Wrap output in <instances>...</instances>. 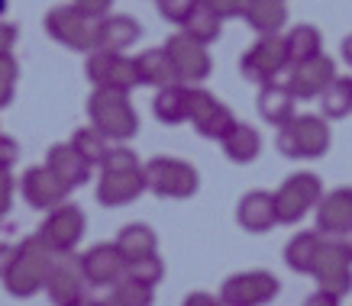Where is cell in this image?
<instances>
[{
  "label": "cell",
  "mask_w": 352,
  "mask_h": 306,
  "mask_svg": "<svg viewBox=\"0 0 352 306\" xmlns=\"http://www.w3.org/2000/svg\"><path fill=\"white\" fill-rule=\"evenodd\" d=\"M136 68H139V84L142 87L162 91V87H168V84H182L168 52H165V45L162 49H146L142 55H136Z\"/></svg>",
  "instance_id": "603a6c76"
},
{
  "label": "cell",
  "mask_w": 352,
  "mask_h": 306,
  "mask_svg": "<svg viewBox=\"0 0 352 306\" xmlns=\"http://www.w3.org/2000/svg\"><path fill=\"white\" fill-rule=\"evenodd\" d=\"M20 193H23V200L30 203L32 210L49 213V210H55V207L68 203L72 187H68V184H65V180L58 178L49 165H36V168H30L20 178Z\"/></svg>",
  "instance_id": "4fadbf2b"
},
{
  "label": "cell",
  "mask_w": 352,
  "mask_h": 306,
  "mask_svg": "<svg viewBox=\"0 0 352 306\" xmlns=\"http://www.w3.org/2000/svg\"><path fill=\"white\" fill-rule=\"evenodd\" d=\"M10 207H13V178L10 171H0V222L7 220Z\"/></svg>",
  "instance_id": "60d3db41"
},
{
  "label": "cell",
  "mask_w": 352,
  "mask_h": 306,
  "mask_svg": "<svg viewBox=\"0 0 352 306\" xmlns=\"http://www.w3.org/2000/svg\"><path fill=\"white\" fill-rule=\"evenodd\" d=\"M188 87L191 84H168L155 91V100H152V113L159 123H168V126H178L188 119Z\"/></svg>",
  "instance_id": "4316f807"
},
{
  "label": "cell",
  "mask_w": 352,
  "mask_h": 306,
  "mask_svg": "<svg viewBox=\"0 0 352 306\" xmlns=\"http://www.w3.org/2000/svg\"><path fill=\"white\" fill-rule=\"evenodd\" d=\"M139 36H142V26L133 16H126V13H107L100 20L97 49H104V52H126L133 43H139Z\"/></svg>",
  "instance_id": "7402d4cb"
},
{
  "label": "cell",
  "mask_w": 352,
  "mask_h": 306,
  "mask_svg": "<svg viewBox=\"0 0 352 306\" xmlns=\"http://www.w3.org/2000/svg\"><path fill=\"white\" fill-rule=\"evenodd\" d=\"M340 74H336V64H333L330 55H317V58H307V62H300V64H291V71H288V87H291V94L298 97V100H320L323 91L336 81Z\"/></svg>",
  "instance_id": "9a60e30c"
},
{
  "label": "cell",
  "mask_w": 352,
  "mask_h": 306,
  "mask_svg": "<svg viewBox=\"0 0 352 306\" xmlns=\"http://www.w3.org/2000/svg\"><path fill=\"white\" fill-rule=\"evenodd\" d=\"M110 139L100 132V129H94V126H85V129H75V136H72V145L85 155L91 165H104V158H107V152H110V145H107Z\"/></svg>",
  "instance_id": "836d02e7"
},
{
  "label": "cell",
  "mask_w": 352,
  "mask_h": 306,
  "mask_svg": "<svg viewBox=\"0 0 352 306\" xmlns=\"http://www.w3.org/2000/svg\"><path fill=\"white\" fill-rule=\"evenodd\" d=\"M182 306H223V300H220V296L204 294V290H194V294L184 296V303H182Z\"/></svg>",
  "instance_id": "f6af8a7d"
},
{
  "label": "cell",
  "mask_w": 352,
  "mask_h": 306,
  "mask_svg": "<svg viewBox=\"0 0 352 306\" xmlns=\"http://www.w3.org/2000/svg\"><path fill=\"white\" fill-rule=\"evenodd\" d=\"M78 306H107V303H100V300H81Z\"/></svg>",
  "instance_id": "681fc988"
},
{
  "label": "cell",
  "mask_w": 352,
  "mask_h": 306,
  "mask_svg": "<svg viewBox=\"0 0 352 306\" xmlns=\"http://www.w3.org/2000/svg\"><path fill=\"white\" fill-rule=\"evenodd\" d=\"M45 32L72 52H94L100 39V20L85 13L78 3H58L45 13Z\"/></svg>",
  "instance_id": "3957f363"
},
{
  "label": "cell",
  "mask_w": 352,
  "mask_h": 306,
  "mask_svg": "<svg viewBox=\"0 0 352 306\" xmlns=\"http://www.w3.org/2000/svg\"><path fill=\"white\" fill-rule=\"evenodd\" d=\"M310 277L317 281V287H323V290H330L336 296H346L352 290V261L346 258V252L340 248L336 239H330V235L323 239Z\"/></svg>",
  "instance_id": "5bb4252c"
},
{
  "label": "cell",
  "mask_w": 352,
  "mask_h": 306,
  "mask_svg": "<svg viewBox=\"0 0 352 306\" xmlns=\"http://www.w3.org/2000/svg\"><path fill=\"white\" fill-rule=\"evenodd\" d=\"M340 52H342V62L352 68V36H346V39H342V49H340Z\"/></svg>",
  "instance_id": "c3c4849f"
},
{
  "label": "cell",
  "mask_w": 352,
  "mask_h": 306,
  "mask_svg": "<svg viewBox=\"0 0 352 306\" xmlns=\"http://www.w3.org/2000/svg\"><path fill=\"white\" fill-rule=\"evenodd\" d=\"M75 3H78V7H81L85 13L97 16V20H104V16L110 13V3H113V0H75Z\"/></svg>",
  "instance_id": "7bdbcfd3"
},
{
  "label": "cell",
  "mask_w": 352,
  "mask_h": 306,
  "mask_svg": "<svg viewBox=\"0 0 352 306\" xmlns=\"http://www.w3.org/2000/svg\"><path fill=\"white\" fill-rule=\"evenodd\" d=\"M294 104H298V97L291 94L288 81H272V84H262L258 87V97H256V106L262 119L272 123V126H285L288 119H294Z\"/></svg>",
  "instance_id": "44dd1931"
},
{
  "label": "cell",
  "mask_w": 352,
  "mask_h": 306,
  "mask_svg": "<svg viewBox=\"0 0 352 306\" xmlns=\"http://www.w3.org/2000/svg\"><path fill=\"white\" fill-rule=\"evenodd\" d=\"M20 39V30L13 23H3L0 20V55H13V45Z\"/></svg>",
  "instance_id": "b9f144b4"
},
{
  "label": "cell",
  "mask_w": 352,
  "mask_h": 306,
  "mask_svg": "<svg viewBox=\"0 0 352 306\" xmlns=\"http://www.w3.org/2000/svg\"><path fill=\"white\" fill-rule=\"evenodd\" d=\"M220 145H223V155L233 161V165H252V161L262 155V136H258V129H252L249 123H236Z\"/></svg>",
  "instance_id": "484cf974"
},
{
  "label": "cell",
  "mask_w": 352,
  "mask_h": 306,
  "mask_svg": "<svg viewBox=\"0 0 352 306\" xmlns=\"http://www.w3.org/2000/svg\"><path fill=\"white\" fill-rule=\"evenodd\" d=\"M45 165H49L72 190L85 187L87 180H91V168H94L72 142H58V145L49 148V152H45Z\"/></svg>",
  "instance_id": "ffe728a7"
},
{
  "label": "cell",
  "mask_w": 352,
  "mask_h": 306,
  "mask_svg": "<svg viewBox=\"0 0 352 306\" xmlns=\"http://www.w3.org/2000/svg\"><path fill=\"white\" fill-rule=\"evenodd\" d=\"M210 10L220 16V20H233V16H243L245 0H204Z\"/></svg>",
  "instance_id": "ab89813d"
},
{
  "label": "cell",
  "mask_w": 352,
  "mask_h": 306,
  "mask_svg": "<svg viewBox=\"0 0 352 306\" xmlns=\"http://www.w3.org/2000/svg\"><path fill=\"white\" fill-rule=\"evenodd\" d=\"M20 161V142L7 132H0V171H10Z\"/></svg>",
  "instance_id": "f35d334b"
},
{
  "label": "cell",
  "mask_w": 352,
  "mask_h": 306,
  "mask_svg": "<svg viewBox=\"0 0 352 306\" xmlns=\"http://www.w3.org/2000/svg\"><path fill=\"white\" fill-rule=\"evenodd\" d=\"M62 255L49 248L43 242V235L36 233L30 239H23V242L13 245V258H10V268H7V274H3V290L16 300H30L36 296L39 290H45V281L52 274L55 261H58Z\"/></svg>",
  "instance_id": "6da1fadb"
},
{
  "label": "cell",
  "mask_w": 352,
  "mask_h": 306,
  "mask_svg": "<svg viewBox=\"0 0 352 306\" xmlns=\"http://www.w3.org/2000/svg\"><path fill=\"white\" fill-rule=\"evenodd\" d=\"M288 43V55H291V64H300L307 58H317L323 52V36L317 26H294V30L285 36Z\"/></svg>",
  "instance_id": "f546056e"
},
{
  "label": "cell",
  "mask_w": 352,
  "mask_h": 306,
  "mask_svg": "<svg viewBox=\"0 0 352 306\" xmlns=\"http://www.w3.org/2000/svg\"><path fill=\"white\" fill-rule=\"evenodd\" d=\"M323 117L327 119H346L352 113V78L349 74H340L320 97Z\"/></svg>",
  "instance_id": "4dcf8cb0"
},
{
  "label": "cell",
  "mask_w": 352,
  "mask_h": 306,
  "mask_svg": "<svg viewBox=\"0 0 352 306\" xmlns=\"http://www.w3.org/2000/svg\"><path fill=\"white\" fill-rule=\"evenodd\" d=\"M236 220L245 233L262 235L278 226V210H275V193L268 190H249L243 193V200L236 203Z\"/></svg>",
  "instance_id": "ac0fdd59"
},
{
  "label": "cell",
  "mask_w": 352,
  "mask_h": 306,
  "mask_svg": "<svg viewBox=\"0 0 352 306\" xmlns=\"http://www.w3.org/2000/svg\"><path fill=\"white\" fill-rule=\"evenodd\" d=\"M117 248L123 252L129 264L139 261V258H149V255L159 252V235L152 229L149 222H129L123 226L117 235Z\"/></svg>",
  "instance_id": "d4e9b609"
},
{
  "label": "cell",
  "mask_w": 352,
  "mask_h": 306,
  "mask_svg": "<svg viewBox=\"0 0 352 306\" xmlns=\"http://www.w3.org/2000/svg\"><path fill=\"white\" fill-rule=\"evenodd\" d=\"M346 229H352V187H336L317 207V233L336 239Z\"/></svg>",
  "instance_id": "d6986e66"
},
{
  "label": "cell",
  "mask_w": 352,
  "mask_h": 306,
  "mask_svg": "<svg viewBox=\"0 0 352 306\" xmlns=\"http://www.w3.org/2000/svg\"><path fill=\"white\" fill-rule=\"evenodd\" d=\"M243 78L252 81V84H272V81H285L291 71V55H288V43L285 36L275 32V36H258L256 45L243 55Z\"/></svg>",
  "instance_id": "8992f818"
},
{
  "label": "cell",
  "mask_w": 352,
  "mask_h": 306,
  "mask_svg": "<svg viewBox=\"0 0 352 306\" xmlns=\"http://www.w3.org/2000/svg\"><path fill=\"white\" fill-rule=\"evenodd\" d=\"M243 20L258 32V36H275L288 23V3L285 0H245Z\"/></svg>",
  "instance_id": "cb8c5ba5"
},
{
  "label": "cell",
  "mask_w": 352,
  "mask_h": 306,
  "mask_svg": "<svg viewBox=\"0 0 352 306\" xmlns=\"http://www.w3.org/2000/svg\"><path fill=\"white\" fill-rule=\"evenodd\" d=\"M126 277L142 281V284H149V287H159L162 277H165V261L159 258V252L149 255V258H139V261H133L126 268Z\"/></svg>",
  "instance_id": "e575fe53"
},
{
  "label": "cell",
  "mask_w": 352,
  "mask_h": 306,
  "mask_svg": "<svg viewBox=\"0 0 352 306\" xmlns=\"http://www.w3.org/2000/svg\"><path fill=\"white\" fill-rule=\"evenodd\" d=\"M16 78H20V64H16V58H13V55H0V110L13 104Z\"/></svg>",
  "instance_id": "d590c367"
},
{
  "label": "cell",
  "mask_w": 352,
  "mask_h": 306,
  "mask_svg": "<svg viewBox=\"0 0 352 306\" xmlns=\"http://www.w3.org/2000/svg\"><path fill=\"white\" fill-rule=\"evenodd\" d=\"M146 184L155 197H165V200H188L197 193L201 187V174L191 161L182 158H168V155H155L146 165Z\"/></svg>",
  "instance_id": "5b68a950"
},
{
  "label": "cell",
  "mask_w": 352,
  "mask_h": 306,
  "mask_svg": "<svg viewBox=\"0 0 352 306\" xmlns=\"http://www.w3.org/2000/svg\"><path fill=\"white\" fill-rule=\"evenodd\" d=\"M323 239H327L323 233H298L288 245H285V264H288L294 274H310Z\"/></svg>",
  "instance_id": "83f0119b"
},
{
  "label": "cell",
  "mask_w": 352,
  "mask_h": 306,
  "mask_svg": "<svg viewBox=\"0 0 352 306\" xmlns=\"http://www.w3.org/2000/svg\"><path fill=\"white\" fill-rule=\"evenodd\" d=\"M191 126L197 129V136H204V139H217V142H223V139L230 136V129L236 126V117L230 113V106L217 100V104L210 106V110H207V113H204L201 119H194Z\"/></svg>",
  "instance_id": "1f68e13d"
},
{
  "label": "cell",
  "mask_w": 352,
  "mask_h": 306,
  "mask_svg": "<svg viewBox=\"0 0 352 306\" xmlns=\"http://www.w3.org/2000/svg\"><path fill=\"white\" fill-rule=\"evenodd\" d=\"M129 168H142L136 158V152L126 145H117L107 152V158H104V165H100V171H129Z\"/></svg>",
  "instance_id": "8d00e7d4"
},
{
  "label": "cell",
  "mask_w": 352,
  "mask_h": 306,
  "mask_svg": "<svg viewBox=\"0 0 352 306\" xmlns=\"http://www.w3.org/2000/svg\"><path fill=\"white\" fill-rule=\"evenodd\" d=\"M87 229V216L81 207L75 203H62L55 210L45 213L43 226H39V235L49 248H55L58 255H75V248L81 245Z\"/></svg>",
  "instance_id": "ba28073f"
},
{
  "label": "cell",
  "mask_w": 352,
  "mask_h": 306,
  "mask_svg": "<svg viewBox=\"0 0 352 306\" xmlns=\"http://www.w3.org/2000/svg\"><path fill=\"white\" fill-rule=\"evenodd\" d=\"M220 26H223V20H220V16H217L204 0H197V3H194V10L182 20L184 36H191V39H197V43H204V45H210V43L220 39Z\"/></svg>",
  "instance_id": "f1b7e54d"
},
{
  "label": "cell",
  "mask_w": 352,
  "mask_h": 306,
  "mask_svg": "<svg viewBox=\"0 0 352 306\" xmlns=\"http://www.w3.org/2000/svg\"><path fill=\"white\" fill-rule=\"evenodd\" d=\"M152 300H155V287L133 277H123L120 284L110 287V306H152Z\"/></svg>",
  "instance_id": "d6a6232c"
},
{
  "label": "cell",
  "mask_w": 352,
  "mask_h": 306,
  "mask_svg": "<svg viewBox=\"0 0 352 306\" xmlns=\"http://www.w3.org/2000/svg\"><path fill=\"white\" fill-rule=\"evenodd\" d=\"M87 117H91V126L100 129L110 142H120V145L139 132V117L129 104L126 91L94 87V94L87 97Z\"/></svg>",
  "instance_id": "7a4b0ae2"
},
{
  "label": "cell",
  "mask_w": 352,
  "mask_h": 306,
  "mask_svg": "<svg viewBox=\"0 0 352 306\" xmlns=\"http://www.w3.org/2000/svg\"><path fill=\"white\" fill-rule=\"evenodd\" d=\"M3 13H7V0H0V20H3Z\"/></svg>",
  "instance_id": "f907efd6"
},
{
  "label": "cell",
  "mask_w": 352,
  "mask_h": 306,
  "mask_svg": "<svg viewBox=\"0 0 352 306\" xmlns=\"http://www.w3.org/2000/svg\"><path fill=\"white\" fill-rule=\"evenodd\" d=\"M330 126L327 117H314V113H298L288 119L285 126H278V152L285 158H323L330 152Z\"/></svg>",
  "instance_id": "277c9868"
},
{
  "label": "cell",
  "mask_w": 352,
  "mask_h": 306,
  "mask_svg": "<svg viewBox=\"0 0 352 306\" xmlns=\"http://www.w3.org/2000/svg\"><path fill=\"white\" fill-rule=\"evenodd\" d=\"M336 242H340V248L346 252V258L352 261V229H346V233H340L336 235Z\"/></svg>",
  "instance_id": "7dc6e473"
},
{
  "label": "cell",
  "mask_w": 352,
  "mask_h": 306,
  "mask_svg": "<svg viewBox=\"0 0 352 306\" xmlns=\"http://www.w3.org/2000/svg\"><path fill=\"white\" fill-rule=\"evenodd\" d=\"M85 287L91 284H87L85 268H81V255H62L45 281V296L52 306H78L81 300H87Z\"/></svg>",
  "instance_id": "7c38bea8"
},
{
  "label": "cell",
  "mask_w": 352,
  "mask_h": 306,
  "mask_svg": "<svg viewBox=\"0 0 352 306\" xmlns=\"http://www.w3.org/2000/svg\"><path fill=\"white\" fill-rule=\"evenodd\" d=\"M340 300H342V296H336V294H330V290L317 287V290L304 300V306H340Z\"/></svg>",
  "instance_id": "ee69618b"
},
{
  "label": "cell",
  "mask_w": 352,
  "mask_h": 306,
  "mask_svg": "<svg viewBox=\"0 0 352 306\" xmlns=\"http://www.w3.org/2000/svg\"><path fill=\"white\" fill-rule=\"evenodd\" d=\"M149 190L146 184V168H129V171H100L97 180V200L104 207H126L139 200Z\"/></svg>",
  "instance_id": "e0dca14e"
},
{
  "label": "cell",
  "mask_w": 352,
  "mask_h": 306,
  "mask_svg": "<svg viewBox=\"0 0 352 306\" xmlns=\"http://www.w3.org/2000/svg\"><path fill=\"white\" fill-rule=\"evenodd\" d=\"M165 52H168L182 84H201L204 78H210V71H214V62H210L207 45L191 39V36H184V32H175V36H171L168 43H165Z\"/></svg>",
  "instance_id": "8fae6325"
},
{
  "label": "cell",
  "mask_w": 352,
  "mask_h": 306,
  "mask_svg": "<svg viewBox=\"0 0 352 306\" xmlns=\"http://www.w3.org/2000/svg\"><path fill=\"white\" fill-rule=\"evenodd\" d=\"M10 258H13V245L0 242V281H3V274H7V268H10Z\"/></svg>",
  "instance_id": "bcb514c9"
},
{
  "label": "cell",
  "mask_w": 352,
  "mask_h": 306,
  "mask_svg": "<svg viewBox=\"0 0 352 306\" xmlns=\"http://www.w3.org/2000/svg\"><path fill=\"white\" fill-rule=\"evenodd\" d=\"M194 3H197V0H155V7H159L162 16L168 23H178V26H182V20L194 10Z\"/></svg>",
  "instance_id": "74e56055"
},
{
  "label": "cell",
  "mask_w": 352,
  "mask_h": 306,
  "mask_svg": "<svg viewBox=\"0 0 352 306\" xmlns=\"http://www.w3.org/2000/svg\"><path fill=\"white\" fill-rule=\"evenodd\" d=\"M278 290L281 284L272 271H239L223 281L220 300L223 306H265L278 296Z\"/></svg>",
  "instance_id": "9c48e42d"
},
{
  "label": "cell",
  "mask_w": 352,
  "mask_h": 306,
  "mask_svg": "<svg viewBox=\"0 0 352 306\" xmlns=\"http://www.w3.org/2000/svg\"><path fill=\"white\" fill-rule=\"evenodd\" d=\"M323 200V180L310 171H298L291 174L281 187L275 190V210L281 226H294L307 216L310 210H317Z\"/></svg>",
  "instance_id": "52a82bcc"
},
{
  "label": "cell",
  "mask_w": 352,
  "mask_h": 306,
  "mask_svg": "<svg viewBox=\"0 0 352 306\" xmlns=\"http://www.w3.org/2000/svg\"><path fill=\"white\" fill-rule=\"evenodd\" d=\"M81 268H85V277L91 287H113L126 277L129 261L123 258L117 242H100V245H91L81 255Z\"/></svg>",
  "instance_id": "2e32d148"
},
{
  "label": "cell",
  "mask_w": 352,
  "mask_h": 306,
  "mask_svg": "<svg viewBox=\"0 0 352 306\" xmlns=\"http://www.w3.org/2000/svg\"><path fill=\"white\" fill-rule=\"evenodd\" d=\"M85 71H87V81L94 87H113V91H126L129 94L139 84L136 58H126L123 52L94 49V52H87Z\"/></svg>",
  "instance_id": "30bf717a"
}]
</instances>
